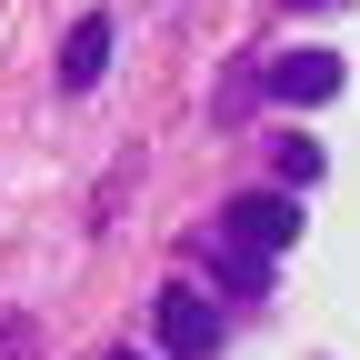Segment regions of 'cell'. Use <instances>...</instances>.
Instances as JSON below:
<instances>
[{
    "label": "cell",
    "mask_w": 360,
    "mask_h": 360,
    "mask_svg": "<svg viewBox=\"0 0 360 360\" xmlns=\"http://www.w3.org/2000/svg\"><path fill=\"white\" fill-rule=\"evenodd\" d=\"M270 101H290V110L340 101V60H330V51H290V60H270Z\"/></svg>",
    "instance_id": "obj_2"
},
{
    "label": "cell",
    "mask_w": 360,
    "mask_h": 360,
    "mask_svg": "<svg viewBox=\"0 0 360 360\" xmlns=\"http://www.w3.org/2000/svg\"><path fill=\"white\" fill-rule=\"evenodd\" d=\"M270 160H281V180H321V141H281Z\"/></svg>",
    "instance_id": "obj_5"
},
{
    "label": "cell",
    "mask_w": 360,
    "mask_h": 360,
    "mask_svg": "<svg viewBox=\"0 0 360 360\" xmlns=\"http://www.w3.org/2000/svg\"><path fill=\"white\" fill-rule=\"evenodd\" d=\"M101 70H110V20H101V11H80L70 40H60V90H90Z\"/></svg>",
    "instance_id": "obj_3"
},
{
    "label": "cell",
    "mask_w": 360,
    "mask_h": 360,
    "mask_svg": "<svg viewBox=\"0 0 360 360\" xmlns=\"http://www.w3.org/2000/svg\"><path fill=\"white\" fill-rule=\"evenodd\" d=\"M300 231V220H290V200L281 191H250V200H231V240H250V250H281Z\"/></svg>",
    "instance_id": "obj_4"
},
{
    "label": "cell",
    "mask_w": 360,
    "mask_h": 360,
    "mask_svg": "<svg viewBox=\"0 0 360 360\" xmlns=\"http://www.w3.org/2000/svg\"><path fill=\"white\" fill-rule=\"evenodd\" d=\"M300 11H321V0H300Z\"/></svg>",
    "instance_id": "obj_7"
},
{
    "label": "cell",
    "mask_w": 360,
    "mask_h": 360,
    "mask_svg": "<svg viewBox=\"0 0 360 360\" xmlns=\"http://www.w3.org/2000/svg\"><path fill=\"white\" fill-rule=\"evenodd\" d=\"M150 321H160V350H170V360H210V350H220V310H210L191 281H170V290L150 300Z\"/></svg>",
    "instance_id": "obj_1"
},
{
    "label": "cell",
    "mask_w": 360,
    "mask_h": 360,
    "mask_svg": "<svg viewBox=\"0 0 360 360\" xmlns=\"http://www.w3.org/2000/svg\"><path fill=\"white\" fill-rule=\"evenodd\" d=\"M110 360H141V350H110Z\"/></svg>",
    "instance_id": "obj_6"
}]
</instances>
